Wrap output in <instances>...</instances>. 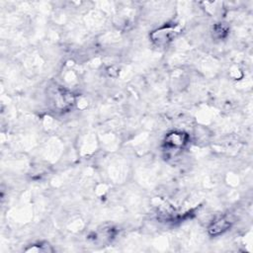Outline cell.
<instances>
[{
  "mask_svg": "<svg viewBox=\"0 0 253 253\" xmlns=\"http://www.w3.org/2000/svg\"><path fill=\"white\" fill-rule=\"evenodd\" d=\"M177 30L175 29V27L172 25H167L157 29L156 31H153L150 35V38L154 44L162 47L171 42L175 38Z\"/></svg>",
  "mask_w": 253,
  "mask_h": 253,
  "instance_id": "6da1fadb",
  "label": "cell"
},
{
  "mask_svg": "<svg viewBox=\"0 0 253 253\" xmlns=\"http://www.w3.org/2000/svg\"><path fill=\"white\" fill-rule=\"evenodd\" d=\"M189 141V135L183 131H170L164 139V144L169 152L182 150Z\"/></svg>",
  "mask_w": 253,
  "mask_h": 253,
  "instance_id": "7a4b0ae2",
  "label": "cell"
},
{
  "mask_svg": "<svg viewBox=\"0 0 253 253\" xmlns=\"http://www.w3.org/2000/svg\"><path fill=\"white\" fill-rule=\"evenodd\" d=\"M231 226V221L226 216H219L215 218L209 226L208 230L211 236H217L228 230Z\"/></svg>",
  "mask_w": 253,
  "mask_h": 253,
  "instance_id": "3957f363",
  "label": "cell"
},
{
  "mask_svg": "<svg viewBox=\"0 0 253 253\" xmlns=\"http://www.w3.org/2000/svg\"><path fill=\"white\" fill-rule=\"evenodd\" d=\"M228 32H229V30H228L227 26H225L224 24H221V23L214 25V27L212 29V35L217 40L224 39L227 36Z\"/></svg>",
  "mask_w": 253,
  "mask_h": 253,
  "instance_id": "277c9868",
  "label": "cell"
}]
</instances>
